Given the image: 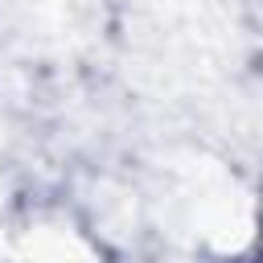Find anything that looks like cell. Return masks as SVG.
<instances>
[{
	"label": "cell",
	"instance_id": "cell-1",
	"mask_svg": "<svg viewBox=\"0 0 263 263\" xmlns=\"http://www.w3.org/2000/svg\"><path fill=\"white\" fill-rule=\"evenodd\" d=\"M0 263H107V251L86 226L62 214H37L0 238Z\"/></svg>",
	"mask_w": 263,
	"mask_h": 263
}]
</instances>
